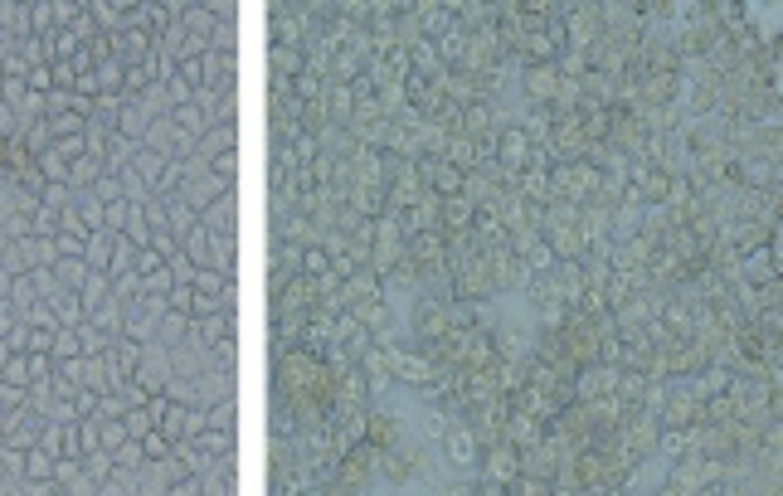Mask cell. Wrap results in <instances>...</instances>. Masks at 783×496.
Returning <instances> with one entry per match:
<instances>
[{
    "label": "cell",
    "instance_id": "cell-1",
    "mask_svg": "<svg viewBox=\"0 0 783 496\" xmlns=\"http://www.w3.org/2000/svg\"><path fill=\"white\" fill-rule=\"evenodd\" d=\"M54 356H58V360H74V356H78V336H74V331H58V336H54Z\"/></svg>",
    "mask_w": 783,
    "mask_h": 496
},
{
    "label": "cell",
    "instance_id": "cell-2",
    "mask_svg": "<svg viewBox=\"0 0 783 496\" xmlns=\"http://www.w3.org/2000/svg\"><path fill=\"white\" fill-rule=\"evenodd\" d=\"M214 190H220V180H195V185H190L185 195H190V204H204V200L214 195Z\"/></svg>",
    "mask_w": 783,
    "mask_h": 496
},
{
    "label": "cell",
    "instance_id": "cell-3",
    "mask_svg": "<svg viewBox=\"0 0 783 496\" xmlns=\"http://www.w3.org/2000/svg\"><path fill=\"white\" fill-rule=\"evenodd\" d=\"M83 253H93V258H98V268H103V258H107V239L98 234V239H93V244H88V248H83Z\"/></svg>",
    "mask_w": 783,
    "mask_h": 496
},
{
    "label": "cell",
    "instance_id": "cell-4",
    "mask_svg": "<svg viewBox=\"0 0 783 496\" xmlns=\"http://www.w3.org/2000/svg\"><path fill=\"white\" fill-rule=\"evenodd\" d=\"M103 443L117 447V443H122V428H117V423H107V428H103Z\"/></svg>",
    "mask_w": 783,
    "mask_h": 496
},
{
    "label": "cell",
    "instance_id": "cell-5",
    "mask_svg": "<svg viewBox=\"0 0 783 496\" xmlns=\"http://www.w3.org/2000/svg\"><path fill=\"white\" fill-rule=\"evenodd\" d=\"M176 496H195V487H180V491H176Z\"/></svg>",
    "mask_w": 783,
    "mask_h": 496
},
{
    "label": "cell",
    "instance_id": "cell-6",
    "mask_svg": "<svg viewBox=\"0 0 783 496\" xmlns=\"http://www.w3.org/2000/svg\"><path fill=\"white\" fill-rule=\"evenodd\" d=\"M0 293H10V283H5V277H0Z\"/></svg>",
    "mask_w": 783,
    "mask_h": 496
}]
</instances>
